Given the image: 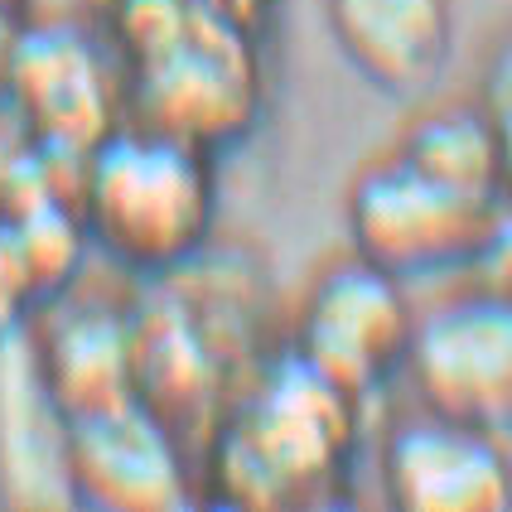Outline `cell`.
Segmentation results:
<instances>
[{"label": "cell", "mask_w": 512, "mask_h": 512, "mask_svg": "<svg viewBox=\"0 0 512 512\" xmlns=\"http://www.w3.org/2000/svg\"><path fill=\"white\" fill-rule=\"evenodd\" d=\"M87 237L131 271H174L208 242L213 174L199 145L150 126L112 131L87 150L78 174Z\"/></svg>", "instance_id": "6da1fadb"}, {"label": "cell", "mask_w": 512, "mask_h": 512, "mask_svg": "<svg viewBox=\"0 0 512 512\" xmlns=\"http://www.w3.org/2000/svg\"><path fill=\"white\" fill-rule=\"evenodd\" d=\"M358 397L324 382L295 353L261 377L213 445V474L232 503H295L339 474L353 445Z\"/></svg>", "instance_id": "7a4b0ae2"}, {"label": "cell", "mask_w": 512, "mask_h": 512, "mask_svg": "<svg viewBox=\"0 0 512 512\" xmlns=\"http://www.w3.org/2000/svg\"><path fill=\"white\" fill-rule=\"evenodd\" d=\"M136 107L141 126L199 150L242 136L256 112L247 29L228 25L194 0V15L170 44L136 58Z\"/></svg>", "instance_id": "3957f363"}, {"label": "cell", "mask_w": 512, "mask_h": 512, "mask_svg": "<svg viewBox=\"0 0 512 512\" xmlns=\"http://www.w3.org/2000/svg\"><path fill=\"white\" fill-rule=\"evenodd\" d=\"M493 213L498 199L459 194L397 155L363 170L348 194V232L358 256L401 281L469 261L479 252Z\"/></svg>", "instance_id": "277c9868"}, {"label": "cell", "mask_w": 512, "mask_h": 512, "mask_svg": "<svg viewBox=\"0 0 512 512\" xmlns=\"http://www.w3.org/2000/svg\"><path fill=\"white\" fill-rule=\"evenodd\" d=\"M411 329L416 314L401 276L353 256L310 285L295 324V358L363 401L406 363Z\"/></svg>", "instance_id": "5b68a950"}, {"label": "cell", "mask_w": 512, "mask_h": 512, "mask_svg": "<svg viewBox=\"0 0 512 512\" xmlns=\"http://www.w3.org/2000/svg\"><path fill=\"white\" fill-rule=\"evenodd\" d=\"M426 411L484 430L512 426V305L469 290L416 319L406 363Z\"/></svg>", "instance_id": "8992f818"}, {"label": "cell", "mask_w": 512, "mask_h": 512, "mask_svg": "<svg viewBox=\"0 0 512 512\" xmlns=\"http://www.w3.org/2000/svg\"><path fill=\"white\" fill-rule=\"evenodd\" d=\"M68 488L73 503L112 512H150L189 503V469L174 430L126 397L68 421Z\"/></svg>", "instance_id": "52a82bcc"}, {"label": "cell", "mask_w": 512, "mask_h": 512, "mask_svg": "<svg viewBox=\"0 0 512 512\" xmlns=\"http://www.w3.org/2000/svg\"><path fill=\"white\" fill-rule=\"evenodd\" d=\"M382 488L411 512H503L512 508V455L498 430L426 411L392 430Z\"/></svg>", "instance_id": "ba28073f"}, {"label": "cell", "mask_w": 512, "mask_h": 512, "mask_svg": "<svg viewBox=\"0 0 512 512\" xmlns=\"http://www.w3.org/2000/svg\"><path fill=\"white\" fill-rule=\"evenodd\" d=\"M5 97L49 155L87 160L92 145L112 136L107 68L73 25H39L20 34Z\"/></svg>", "instance_id": "9c48e42d"}, {"label": "cell", "mask_w": 512, "mask_h": 512, "mask_svg": "<svg viewBox=\"0 0 512 512\" xmlns=\"http://www.w3.org/2000/svg\"><path fill=\"white\" fill-rule=\"evenodd\" d=\"M0 498L15 508L73 503L68 416L49 392L34 339L20 324L0 329Z\"/></svg>", "instance_id": "30bf717a"}, {"label": "cell", "mask_w": 512, "mask_h": 512, "mask_svg": "<svg viewBox=\"0 0 512 512\" xmlns=\"http://www.w3.org/2000/svg\"><path fill=\"white\" fill-rule=\"evenodd\" d=\"M324 20L353 73L382 92H416L450 58V0H324Z\"/></svg>", "instance_id": "8fae6325"}, {"label": "cell", "mask_w": 512, "mask_h": 512, "mask_svg": "<svg viewBox=\"0 0 512 512\" xmlns=\"http://www.w3.org/2000/svg\"><path fill=\"white\" fill-rule=\"evenodd\" d=\"M34 358L68 421L136 397L131 314H116L107 305H68L54 329L34 339Z\"/></svg>", "instance_id": "7c38bea8"}, {"label": "cell", "mask_w": 512, "mask_h": 512, "mask_svg": "<svg viewBox=\"0 0 512 512\" xmlns=\"http://www.w3.org/2000/svg\"><path fill=\"white\" fill-rule=\"evenodd\" d=\"M392 155L459 194H479V199L503 194L498 145L479 107H440L430 116H416Z\"/></svg>", "instance_id": "4fadbf2b"}, {"label": "cell", "mask_w": 512, "mask_h": 512, "mask_svg": "<svg viewBox=\"0 0 512 512\" xmlns=\"http://www.w3.org/2000/svg\"><path fill=\"white\" fill-rule=\"evenodd\" d=\"M83 237V218H73L63 199H39L10 218H0V247H5L20 300H44V295L63 290L68 276L78 271Z\"/></svg>", "instance_id": "5bb4252c"}, {"label": "cell", "mask_w": 512, "mask_h": 512, "mask_svg": "<svg viewBox=\"0 0 512 512\" xmlns=\"http://www.w3.org/2000/svg\"><path fill=\"white\" fill-rule=\"evenodd\" d=\"M479 112H484L488 131H493V145H498L503 189H512V44L493 58V68H488V87H484Z\"/></svg>", "instance_id": "9a60e30c"}, {"label": "cell", "mask_w": 512, "mask_h": 512, "mask_svg": "<svg viewBox=\"0 0 512 512\" xmlns=\"http://www.w3.org/2000/svg\"><path fill=\"white\" fill-rule=\"evenodd\" d=\"M479 266V290L498 295L503 305H512V208H498L488 223L479 252L469 256Z\"/></svg>", "instance_id": "2e32d148"}, {"label": "cell", "mask_w": 512, "mask_h": 512, "mask_svg": "<svg viewBox=\"0 0 512 512\" xmlns=\"http://www.w3.org/2000/svg\"><path fill=\"white\" fill-rule=\"evenodd\" d=\"M203 10H213V15H223L228 25L237 29H256L266 15H271V5L276 0H199Z\"/></svg>", "instance_id": "e0dca14e"}, {"label": "cell", "mask_w": 512, "mask_h": 512, "mask_svg": "<svg viewBox=\"0 0 512 512\" xmlns=\"http://www.w3.org/2000/svg\"><path fill=\"white\" fill-rule=\"evenodd\" d=\"M20 34H25V25L15 20L10 0H0V92H5V78H10V63H15V49H20Z\"/></svg>", "instance_id": "ac0fdd59"}, {"label": "cell", "mask_w": 512, "mask_h": 512, "mask_svg": "<svg viewBox=\"0 0 512 512\" xmlns=\"http://www.w3.org/2000/svg\"><path fill=\"white\" fill-rule=\"evenodd\" d=\"M15 310H20V290H15V276H10L5 247H0V329H5V324H15Z\"/></svg>", "instance_id": "d6986e66"}]
</instances>
